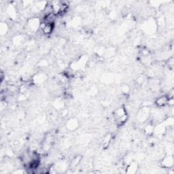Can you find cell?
I'll return each instance as SVG.
<instances>
[{"label": "cell", "mask_w": 174, "mask_h": 174, "mask_svg": "<svg viewBox=\"0 0 174 174\" xmlns=\"http://www.w3.org/2000/svg\"><path fill=\"white\" fill-rule=\"evenodd\" d=\"M41 22L38 18L33 17L29 19L26 24V32L29 35H35L40 30V25Z\"/></svg>", "instance_id": "obj_1"}, {"label": "cell", "mask_w": 174, "mask_h": 174, "mask_svg": "<svg viewBox=\"0 0 174 174\" xmlns=\"http://www.w3.org/2000/svg\"><path fill=\"white\" fill-rule=\"evenodd\" d=\"M150 115V110L148 107L145 106L140 109L137 114V118L140 123H145L148 121Z\"/></svg>", "instance_id": "obj_2"}, {"label": "cell", "mask_w": 174, "mask_h": 174, "mask_svg": "<svg viewBox=\"0 0 174 174\" xmlns=\"http://www.w3.org/2000/svg\"><path fill=\"white\" fill-rule=\"evenodd\" d=\"M169 96L162 95L156 99L154 103L158 108H164L166 105H169Z\"/></svg>", "instance_id": "obj_3"}, {"label": "cell", "mask_w": 174, "mask_h": 174, "mask_svg": "<svg viewBox=\"0 0 174 174\" xmlns=\"http://www.w3.org/2000/svg\"><path fill=\"white\" fill-rule=\"evenodd\" d=\"M127 114V110L123 107H121V108H119L118 109H116V110H114V113H113V117H114V122H115L116 121H117L118 119L121 118L122 116H123L124 115H125V114Z\"/></svg>", "instance_id": "obj_4"}, {"label": "cell", "mask_w": 174, "mask_h": 174, "mask_svg": "<svg viewBox=\"0 0 174 174\" xmlns=\"http://www.w3.org/2000/svg\"><path fill=\"white\" fill-rule=\"evenodd\" d=\"M173 165V158L171 156H167L163 158L161 161V166L162 167H164L165 169L170 168Z\"/></svg>", "instance_id": "obj_5"}, {"label": "cell", "mask_w": 174, "mask_h": 174, "mask_svg": "<svg viewBox=\"0 0 174 174\" xmlns=\"http://www.w3.org/2000/svg\"><path fill=\"white\" fill-rule=\"evenodd\" d=\"M46 78H47V77H46V75L44 73H39L34 76V78H33L34 82H33L35 83V84H40L41 83L44 82Z\"/></svg>", "instance_id": "obj_6"}, {"label": "cell", "mask_w": 174, "mask_h": 174, "mask_svg": "<svg viewBox=\"0 0 174 174\" xmlns=\"http://www.w3.org/2000/svg\"><path fill=\"white\" fill-rule=\"evenodd\" d=\"M54 29V24H51V23H46L44 27L43 28V29L41 30V32H42L44 35H49L53 32Z\"/></svg>", "instance_id": "obj_7"}, {"label": "cell", "mask_w": 174, "mask_h": 174, "mask_svg": "<svg viewBox=\"0 0 174 174\" xmlns=\"http://www.w3.org/2000/svg\"><path fill=\"white\" fill-rule=\"evenodd\" d=\"M138 165L136 162L132 161L129 165L127 166V173H135L137 172Z\"/></svg>", "instance_id": "obj_8"}, {"label": "cell", "mask_w": 174, "mask_h": 174, "mask_svg": "<svg viewBox=\"0 0 174 174\" xmlns=\"http://www.w3.org/2000/svg\"><path fill=\"white\" fill-rule=\"evenodd\" d=\"M67 129L71 130V131H74V129H77L78 127V122L76 119H70V120L67 122Z\"/></svg>", "instance_id": "obj_9"}, {"label": "cell", "mask_w": 174, "mask_h": 174, "mask_svg": "<svg viewBox=\"0 0 174 174\" xmlns=\"http://www.w3.org/2000/svg\"><path fill=\"white\" fill-rule=\"evenodd\" d=\"M111 135L108 134L107 136H105L104 137H103V141H102V145L103 148H106L109 146L110 144V142L111 141Z\"/></svg>", "instance_id": "obj_10"}, {"label": "cell", "mask_w": 174, "mask_h": 174, "mask_svg": "<svg viewBox=\"0 0 174 174\" xmlns=\"http://www.w3.org/2000/svg\"><path fill=\"white\" fill-rule=\"evenodd\" d=\"M152 125V124H148L145 127V133H146V134L148 135V136H151V135L153 134L154 128H153Z\"/></svg>", "instance_id": "obj_11"}, {"label": "cell", "mask_w": 174, "mask_h": 174, "mask_svg": "<svg viewBox=\"0 0 174 174\" xmlns=\"http://www.w3.org/2000/svg\"><path fill=\"white\" fill-rule=\"evenodd\" d=\"M7 25L6 23H2V24H1V34L2 35H5V34H6L7 32H8V27H6V26Z\"/></svg>", "instance_id": "obj_12"}]
</instances>
